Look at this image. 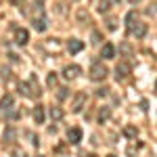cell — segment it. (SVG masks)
Masks as SVG:
<instances>
[{
	"label": "cell",
	"mask_w": 157,
	"mask_h": 157,
	"mask_svg": "<svg viewBox=\"0 0 157 157\" xmlns=\"http://www.w3.org/2000/svg\"><path fill=\"white\" fill-rule=\"evenodd\" d=\"M19 92H21L23 97H29V84H27V82H19Z\"/></svg>",
	"instance_id": "ffe728a7"
},
{
	"label": "cell",
	"mask_w": 157,
	"mask_h": 157,
	"mask_svg": "<svg viewBox=\"0 0 157 157\" xmlns=\"http://www.w3.org/2000/svg\"><path fill=\"white\" fill-rule=\"evenodd\" d=\"M86 92H75V97H73V101H71V113H80L82 109H84V105H86Z\"/></svg>",
	"instance_id": "3957f363"
},
{
	"label": "cell",
	"mask_w": 157,
	"mask_h": 157,
	"mask_svg": "<svg viewBox=\"0 0 157 157\" xmlns=\"http://www.w3.org/2000/svg\"><path fill=\"white\" fill-rule=\"evenodd\" d=\"M27 40H29V32H27V29H23V27H19V29L15 32V44L25 46V44H27Z\"/></svg>",
	"instance_id": "8992f818"
},
{
	"label": "cell",
	"mask_w": 157,
	"mask_h": 157,
	"mask_svg": "<svg viewBox=\"0 0 157 157\" xmlns=\"http://www.w3.org/2000/svg\"><path fill=\"white\" fill-rule=\"evenodd\" d=\"M27 84H29V97H40V94H42V90H40V86H38L36 75H32Z\"/></svg>",
	"instance_id": "8fae6325"
},
{
	"label": "cell",
	"mask_w": 157,
	"mask_h": 157,
	"mask_svg": "<svg viewBox=\"0 0 157 157\" xmlns=\"http://www.w3.org/2000/svg\"><path fill=\"white\" fill-rule=\"evenodd\" d=\"M109 69L101 63V61H97V63H92V67H90V78L94 80V82H103L105 78H107Z\"/></svg>",
	"instance_id": "6da1fadb"
},
{
	"label": "cell",
	"mask_w": 157,
	"mask_h": 157,
	"mask_svg": "<svg viewBox=\"0 0 157 157\" xmlns=\"http://www.w3.org/2000/svg\"><path fill=\"white\" fill-rule=\"evenodd\" d=\"M78 19H80V21H88V13L86 11H78Z\"/></svg>",
	"instance_id": "f1b7e54d"
},
{
	"label": "cell",
	"mask_w": 157,
	"mask_h": 157,
	"mask_svg": "<svg viewBox=\"0 0 157 157\" xmlns=\"http://www.w3.org/2000/svg\"><path fill=\"white\" fill-rule=\"evenodd\" d=\"M107 94H109V88H98V90H97V97L98 98H105Z\"/></svg>",
	"instance_id": "4316f807"
},
{
	"label": "cell",
	"mask_w": 157,
	"mask_h": 157,
	"mask_svg": "<svg viewBox=\"0 0 157 157\" xmlns=\"http://www.w3.org/2000/svg\"><path fill=\"white\" fill-rule=\"evenodd\" d=\"M48 115H50V120L52 121H59V120H63V109L61 107H50V111H48Z\"/></svg>",
	"instance_id": "9a60e30c"
},
{
	"label": "cell",
	"mask_w": 157,
	"mask_h": 157,
	"mask_svg": "<svg viewBox=\"0 0 157 157\" xmlns=\"http://www.w3.org/2000/svg\"><path fill=\"white\" fill-rule=\"evenodd\" d=\"M67 140H69L71 145H78V143L82 140V130H80L78 126L69 128V130H67Z\"/></svg>",
	"instance_id": "ba28073f"
},
{
	"label": "cell",
	"mask_w": 157,
	"mask_h": 157,
	"mask_svg": "<svg viewBox=\"0 0 157 157\" xmlns=\"http://www.w3.org/2000/svg\"><path fill=\"white\" fill-rule=\"evenodd\" d=\"M80 73H82V67H80V65H67V67L63 69V78L71 82V80H75Z\"/></svg>",
	"instance_id": "277c9868"
},
{
	"label": "cell",
	"mask_w": 157,
	"mask_h": 157,
	"mask_svg": "<svg viewBox=\"0 0 157 157\" xmlns=\"http://www.w3.org/2000/svg\"><path fill=\"white\" fill-rule=\"evenodd\" d=\"M59 92H57V97H59V101H65V98L69 97V92H67V88L65 86H61V88H57Z\"/></svg>",
	"instance_id": "cb8c5ba5"
},
{
	"label": "cell",
	"mask_w": 157,
	"mask_h": 157,
	"mask_svg": "<svg viewBox=\"0 0 157 157\" xmlns=\"http://www.w3.org/2000/svg\"><path fill=\"white\" fill-rule=\"evenodd\" d=\"M17 136V132H15V128H6V132H4V140L6 143H11L13 138Z\"/></svg>",
	"instance_id": "44dd1931"
},
{
	"label": "cell",
	"mask_w": 157,
	"mask_h": 157,
	"mask_svg": "<svg viewBox=\"0 0 157 157\" xmlns=\"http://www.w3.org/2000/svg\"><path fill=\"white\" fill-rule=\"evenodd\" d=\"M120 52H124V55H132V46H130L128 42H121L120 44Z\"/></svg>",
	"instance_id": "603a6c76"
},
{
	"label": "cell",
	"mask_w": 157,
	"mask_h": 157,
	"mask_svg": "<svg viewBox=\"0 0 157 157\" xmlns=\"http://www.w3.org/2000/svg\"><path fill=\"white\" fill-rule=\"evenodd\" d=\"M111 2H120V0H111Z\"/></svg>",
	"instance_id": "d590c367"
},
{
	"label": "cell",
	"mask_w": 157,
	"mask_h": 157,
	"mask_svg": "<svg viewBox=\"0 0 157 157\" xmlns=\"http://www.w3.org/2000/svg\"><path fill=\"white\" fill-rule=\"evenodd\" d=\"M38 157H40V155H38Z\"/></svg>",
	"instance_id": "74e56055"
},
{
	"label": "cell",
	"mask_w": 157,
	"mask_h": 157,
	"mask_svg": "<svg viewBox=\"0 0 157 157\" xmlns=\"http://www.w3.org/2000/svg\"><path fill=\"white\" fill-rule=\"evenodd\" d=\"M46 84H48V88H57V84H59V75L52 71L48 73V78H46Z\"/></svg>",
	"instance_id": "e0dca14e"
},
{
	"label": "cell",
	"mask_w": 157,
	"mask_h": 157,
	"mask_svg": "<svg viewBox=\"0 0 157 157\" xmlns=\"http://www.w3.org/2000/svg\"><path fill=\"white\" fill-rule=\"evenodd\" d=\"M128 2H130V4H138L140 0H128Z\"/></svg>",
	"instance_id": "836d02e7"
},
{
	"label": "cell",
	"mask_w": 157,
	"mask_h": 157,
	"mask_svg": "<svg viewBox=\"0 0 157 157\" xmlns=\"http://www.w3.org/2000/svg\"><path fill=\"white\" fill-rule=\"evenodd\" d=\"M134 23H136V13H134V11H130L128 15H126V25H128V29H132V27H134Z\"/></svg>",
	"instance_id": "d6986e66"
},
{
	"label": "cell",
	"mask_w": 157,
	"mask_h": 157,
	"mask_svg": "<svg viewBox=\"0 0 157 157\" xmlns=\"http://www.w3.org/2000/svg\"><path fill=\"white\" fill-rule=\"evenodd\" d=\"M101 57H103V59H113V57H115V46H113V44H103V48H101Z\"/></svg>",
	"instance_id": "7c38bea8"
},
{
	"label": "cell",
	"mask_w": 157,
	"mask_h": 157,
	"mask_svg": "<svg viewBox=\"0 0 157 157\" xmlns=\"http://www.w3.org/2000/svg\"><path fill=\"white\" fill-rule=\"evenodd\" d=\"M124 136L130 138V140H134V138L138 136V128H136V126H126V128H124Z\"/></svg>",
	"instance_id": "2e32d148"
},
{
	"label": "cell",
	"mask_w": 157,
	"mask_h": 157,
	"mask_svg": "<svg viewBox=\"0 0 157 157\" xmlns=\"http://www.w3.org/2000/svg\"><path fill=\"white\" fill-rule=\"evenodd\" d=\"M67 50L73 52V55H78V52H82V50H84V42H82V40H78V38H69V42H67Z\"/></svg>",
	"instance_id": "52a82bcc"
},
{
	"label": "cell",
	"mask_w": 157,
	"mask_h": 157,
	"mask_svg": "<svg viewBox=\"0 0 157 157\" xmlns=\"http://www.w3.org/2000/svg\"><path fill=\"white\" fill-rule=\"evenodd\" d=\"M140 147H143V145H140V143H132V145L128 147V151H126V153H128V155H130V157H134V153H136V151H138Z\"/></svg>",
	"instance_id": "7402d4cb"
},
{
	"label": "cell",
	"mask_w": 157,
	"mask_h": 157,
	"mask_svg": "<svg viewBox=\"0 0 157 157\" xmlns=\"http://www.w3.org/2000/svg\"><path fill=\"white\" fill-rule=\"evenodd\" d=\"M34 121L36 124H44V107L42 105H36L34 107Z\"/></svg>",
	"instance_id": "5bb4252c"
},
{
	"label": "cell",
	"mask_w": 157,
	"mask_h": 157,
	"mask_svg": "<svg viewBox=\"0 0 157 157\" xmlns=\"http://www.w3.org/2000/svg\"><path fill=\"white\" fill-rule=\"evenodd\" d=\"M109 115H111V109H109V107H103L101 111H98V121H101V124H103V121H107Z\"/></svg>",
	"instance_id": "ac0fdd59"
},
{
	"label": "cell",
	"mask_w": 157,
	"mask_h": 157,
	"mask_svg": "<svg viewBox=\"0 0 157 157\" xmlns=\"http://www.w3.org/2000/svg\"><path fill=\"white\" fill-rule=\"evenodd\" d=\"M147 15H157V2L149 4V9H147Z\"/></svg>",
	"instance_id": "83f0119b"
},
{
	"label": "cell",
	"mask_w": 157,
	"mask_h": 157,
	"mask_svg": "<svg viewBox=\"0 0 157 157\" xmlns=\"http://www.w3.org/2000/svg\"><path fill=\"white\" fill-rule=\"evenodd\" d=\"M13 107H15V98L11 94H4L0 98V111H11Z\"/></svg>",
	"instance_id": "9c48e42d"
},
{
	"label": "cell",
	"mask_w": 157,
	"mask_h": 157,
	"mask_svg": "<svg viewBox=\"0 0 157 157\" xmlns=\"http://www.w3.org/2000/svg\"><path fill=\"white\" fill-rule=\"evenodd\" d=\"M130 32H132L136 38H143V36L147 34V23H138V21H136V23H134V27L130 29Z\"/></svg>",
	"instance_id": "4fadbf2b"
},
{
	"label": "cell",
	"mask_w": 157,
	"mask_h": 157,
	"mask_svg": "<svg viewBox=\"0 0 157 157\" xmlns=\"http://www.w3.org/2000/svg\"><path fill=\"white\" fill-rule=\"evenodd\" d=\"M107 157H115V155H107Z\"/></svg>",
	"instance_id": "8d00e7d4"
},
{
	"label": "cell",
	"mask_w": 157,
	"mask_h": 157,
	"mask_svg": "<svg viewBox=\"0 0 157 157\" xmlns=\"http://www.w3.org/2000/svg\"><path fill=\"white\" fill-rule=\"evenodd\" d=\"M130 73H132V65H130L128 61H120V63L115 65V78H117V80H126Z\"/></svg>",
	"instance_id": "7a4b0ae2"
},
{
	"label": "cell",
	"mask_w": 157,
	"mask_h": 157,
	"mask_svg": "<svg viewBox=\"0 0 157 157\" xmlns=\"http://www.w3.org/2000/svg\"><path fill=\"white\" fill-rule=\"evenodd\" d=\"M32 25H34L36 32H46L48 21H46V17H36V19H32Z\"/></svg>",
	"instance_id": "30bf717a"
},
{
	"label": "cell",
	"mask_w": 157,
	"mask_h": 157,
	"mask_svg": "<svg viewBox=\"0 0 157 157\" xmlns=\"http://www.w3.org/2000/svg\"><path fill=\"white\" fill-rule=\"evenodd\" d=\"M42 46H44V50L46 52H59L63 46H61V42L57 40V38H48V40H44L42 42Z\"/></svg>",
	"instance_id": "5b68a950"
},
{
	"label": "cell",
	"mask_w": 157,
	"mask_h": 157,
	"mask_svg": "<svg viewBox=\"0 0 157 157\" xmlns=\"http://www.w3.org/2000/svg\"><path fill=\"white\" fill-rule=\"evenodd\" d=\"M13 155H15V157H23L25 153H23V151H21V149H19V151H13Z\"/></svg>",
	"instance_id": "4dcf8cb0"
},
{
	"label": "cell",
	"mask_w": 157,
	"mask_h": 157,
	"mask_svg": "<svg viewBox=\"0 0 157 157\" xmlns=\"http://www.w3.org/2000/svg\"><path fill=\"white\" fill-rule=\"evenodd\" d=\"M6 113H9V120H19V115H21V111H17V109H11Z\"/></svg>",
	"instance_id": "484cf974"
},
{
	"label": "cell",
	"mask_w": 157,
	"mask_h": 157,
	"mask_svg": "<svg viewBox=\"0 0 157 157\" xmlns=\"http://www.w3.org/2000/svg\"><path fill=\"white\" fill-rule=\"evenodd\" d=\"M109 2H111V0H101V2H98V13H107L109 11Z\"/></svg>",
	"instance_id": "d4e9b609"
},
{
	"label": "cell",
	"mask_w": 157,
	"mask_h": 157,
	"mask_svg": "<svg viewBox=\"0 0 157 157\" xmlns=\"http://www.w3.org/2000/svg\"><path fill=\"white\" fill-rule=\"evenodd\" d=\"M92 42H94V44L101 42V34H98V32H92Z\"/></svg>",
	"instance_id": "f546056e"
},
{
	"label": "cell",
	"mask_w": 157,
	"mask_h": 157,
	"mask_svg": "<svg viewBox=\"0 0 157 157\" xmlns=\"http://www.w3.org/2000/svg\"><path fill=\"white\" fill-rule=\"evenodd\" d=\"M9 2H11V4H21L23 0H9Z\"/></svg>",
	"instance_id": "d6a6232c"
},
{
	"label": "cell",
	"mask_w": 157,
	"mask_h": 157,
	"mask_svg": "<svg viewBox=\"0 0 157 157\" xmlns=\"http://www.w3.org/2000/svg\"><path fill=\"white\" fill-rule=\"evenodd\" d=\"M140 109H143V111H147V109H149V103H147V101H143V103H140Z\"/></svg>",
	"instance_id": "1f68e13d"
},
{
	"label": "cell",
	"mask_w": 157,
	"mask_h": 157,
	"mask_svg": "<svg viewBox=\"0 0 157 157\" xmlns=\"http://www.w3.org/2000/svg\"><path fill=\"white\" fill-rule=\"evenodd\" d=\"M86 157H97V155H86Z\"/></svg>",
	"instance_id": "e575fe53"
}]
</instances>
